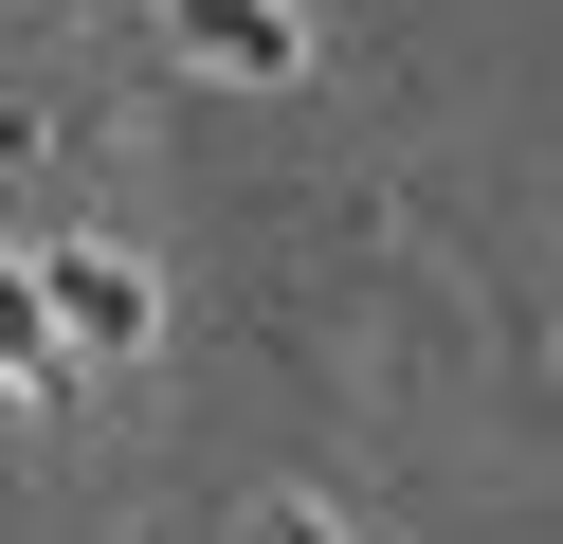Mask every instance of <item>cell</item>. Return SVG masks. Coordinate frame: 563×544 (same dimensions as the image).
<instances>
[{"instance_id":"1","label":"cell","mask_w":563,"mask_h":544,"mask_svg":"<svg viewBox=\"0 0 563 544\" xmlns=\"http://www.w3.org/2000/svg\"><path fill=\"white\" fill-rule=\"evenodd\" d=\"M19 273H37V309H55V345H74V363H146V345H164V290H146V254L74 236V254H19Z\"/></svg>"},{"instance_id":"2","label":"cell","mask_w":563,"mask_h":544,"mask_svg":"<svg viewBox=\"0 0 563 544\" xmlns=\"http://www.w3.org/2000/svg\"><path fill=\"white\" fill-rule=\"evenodd\" d=\"M164 36H183V73H236V91H291V73H309L291 0H164Z\"/></svg>"},{"instance_id":"3","label":"cell","mask_w":563,"mask_h":544,"mask_svg":"<svg viewBox=\"0 0 563 544\" xmlns=\"http://www.w3.org/2000/svg\"><path fill=\"white\" fill-rule=\"evenodd\" d=\"M0 381H19V399L74 381V345H55V309H37V273H19V254H0Z\"/></svg>"},{"instance_id":"4","label":"cell","mask_w":563,"mask_h":544,"mask_svg":"<svg viewBox=\"0 0 563 544\" xmlns=\"http://www.w3.org/2000/svg\"><path fill=\"white\" fill-rule=\"evenodd\" d=\"M236 544H345V526H328L309 490H255V508H236Z\"/></svg>"}]
</instances>
